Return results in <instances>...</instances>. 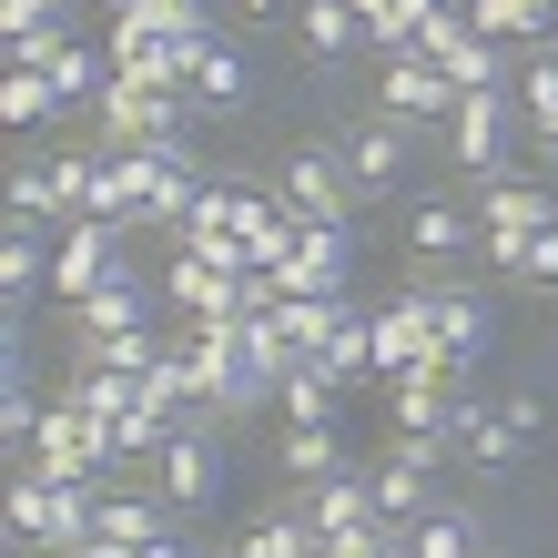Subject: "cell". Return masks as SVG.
Masks as SVG:
<instances>
[{
  "instance_id": "20",
  "label": "cell",
  "mask_w": 558,
  "mask_h": 558,
  "mask_svg": "<svg viewBox=\"0 0 558 558\" xmlns=\"http://www.w3.org/2000/svg\"><path fill=\"white\" fill-rule=\"evenodd\" d=\"M275 468H284L294 487H315V477H336V468H355V457H345V426H284V447H275Z\"/></svg>"
},
{
  "instance_id": "24",
  "label": "cell",
  "mask_w": 558,
  "mask_h": 558,
  "mask_svg": "<svg viewBox=\"0 0 558 558\" xmlns=\"http://www.w3.org/2000/svg\"><path fill=\"white\" fill-rule=\"evenodd\" d=\"M376 518H386V529H416V518L426 508H437V477H416V468H397V457H376Z\"/></svg>"
},
{
  "instance_id": "10",
  "label": "cell",
  "mask_w": 558,
  "mask_h": 558,
  "mask_svg": "<svg viewBox=\"0 0 558 558\" xmlns=\"http://www.w3.org/2000/svg\"><path fill=\"white\" fill-rule=\"evenodd\" d=\"M82 41V0H0V51L11 72H51Z\"/></svg>"
},
{
  "instance_id": "31",
  "label": "cell",
  "mask_w": 558,
  "mask_h": 558,
  "mask_svg": "<svg viewBox=\"0 0 558 558\" xmlns=\"http://www.w3.org/2000/svg\"><path fill=\"white\" fill-rule=\"evenodd\" d=\"M133 558H204V548H193V538L173 529V538H153V548H133Z\"/></svg>"
},
{
  "instance_id": "8",
  "label": "cell",
  "mask_w": 558,
  "mask_h": 558,
  "mask_svg": "<svg viewBox=\"0 0 558 558\" xmlns=\"http://www.w3.org/2000/svg\"><path fill=\"white\" fill-rule=\"evenodd\" d=\"M416 153H426V133H416V122H397V112H366V122L345 133V173H355V193H366V204H386V193H407Z\"/></svg>"
},
{
  "instance_id": "18",
  "label": "cell",
  "mask_w": 558,
  "mask_h": 558,
  "mask_svg": "<svg viewBox=\"0 0 558 558\" xmlns=\"http://www.w3.org/2000/svg\"><path fill=\"white\" fill-rule=\"evenodd\" d=\"M468 31H487L508 51H548L558 41V0H468Z\"/></svg>"
},
{
  "instance_id": "25",
  "label": "cell",
  "mask_w": 558,
  "mask_h": 558,
  "mask_svg": "<svg viewBox=\"0 0 558 558\" xmlns=\"http://www.w3.org/2000/svg\"><path fill=\"white\" fill-rule=\"evenodd\" d=\"M234 558H315V529H305V508H265V518H254V529L234 538Z\"/></svg>"
},
{
  "instance_id": "29",
  "label": "cell",
  "mask_w": 558,
  "mask_h": 558,
  "mask_svg": "<svg viewBox=\"0 0 558 558\" xmlns=\"http://www.w3.org/2000/svg\"><path fill=\"white\" fill-rule=\"evenodd\" d=\"M457 41H468V0H447V11H426V31H416V51H426V61H447Z\"/></svg>"
},
{
  "instance_id": "3",
  "label": "cell",
  "mask_w": 558,
  "mask_h": 558,
  "mask_svg": "<svg viewBox=\"0 0 558 558\" xmlns=\"http://www.w3.org/2000/svg\"><path fill=\"white\" fill-rule=\"evenodd\" d=\"M143 477L162 487V508H173V518H204V508L223 498V447H214V416L193 407L173 437L153 447V468H143Z\"/></svg>"
},
{
  "instance_id": "5",
  "label": "cell",
  "mask_w": 558,
  "mask_h": 558,
  "mask_svg": "<svg viewBox=\"0 0 558 558\" xmlns=\"http://www.w3.org/2000/svg\"><path fill=\"white\" fill-rule=\"evenodd\" d=\"M183 122H193V92L112 82L102 102H92V143H112V153H143V143H183Z\"/></svg>"
},
{
  "instance_id": "14",
  "label": "cell",
  "mask_w": 558,
  "mask_h": 558,
  "mask_svg": "<svg viewBox=\"0 0 558 558\" xmlns=\"http://www.w3.org/2000/svg\"><path fill=\"white\" fill-rule=\"evenodd\" d=\"M294 508H305V529H315V538H355V529H386V518H376V477H366V468H336V477L294 487Z\"/></svg>"
},
{
  "instance_id": "30",
  "label": "cell",
  "mask_w": 558,
  "mask_h": 558,
  "mask_svg": "<svg viewBox=\"0 0 558 558\" xmlns=\"http://www.w3.org/2000/svg\"><path fill=\"white\" fill-rule=\"evenodd\" d=\"M518 284H558V223H548V234H529V254H518Z\"/></svg>"
},
{
  "instance_id": "28",
  "label": "cell",
  "mask_w": 558,
  "mask_h": 558,
  "mask_svg": "<svg viewBox=\"0 0 558 558\" xmlns=\"http://www.w3.org/2000/svg\"><path fill=\"white\" fill-rule=\"evenodd\" d=\"M386 457L416 468V477H447L457 468V437H447V426H397V447H386Z\"/></svg>"
},
{
  "instance_id": "23",
  "label": "cell",
  "mask_w": 558,
  "mask_h": 558,
  "mask_svg": "<svg viewBox=\"0 0 558 558\" xmlns=\"http://www.w3.org/2000/svg\"><path fill=\"white\" fill-rule=\"evenodd\" d=\"M336 407H345V386L325 376L315 355H305V366H294V376L275 386V416H284V426H336Z\"/></svg>"
},
{
  "instance_id": "26",
  "label": "cell",
  "mask_w": 558,
  "mask_h": 558,
  "mask_svg": "<svg viewBox=\"0 0 558 558\" xmlns=\"http://www.w3.org/2000/svg\"><path fill=\"white\" fill-rule=\"evenodd\" d=\"M0 122H11V133H41V122H61L51 72H0Z\"/></svg>"
},
{
  "instance_id": "17",
  "label": "cell",
  "mask_w": 558,
  "mask_h": 558,
  "mask_svg": "<svg viewBox=\"0 0 558 558\" xmlns=\"http://www.w3.org/2000/svg\"><path fill=\"white\" fill-rule=\"evenodd\" d=\"M294 51H305L315 72H345V61L366 51V21H355V0H305V11H294Z\"/></svg>"
},
{
  "instance_id": "27",
  "label": "cell",
  "mask_w": 558,
  "mask_h": 558,
  "mask_svg": "<svg viewBox=\"0 0 558 558\" xmlns=\"http://www.w3.org/2000/svg\"><path fill=\"white\" fill-rule=\"evenodd\" d=\"M11 223H61L51 214V153H21L11 162Z\"/></svg>"
},
{
  "instance_id": "19",
  "label": "cell",
  "mask_w": 558,
  "mask_h": 558,
  "mask_svg": "<svg viewBox=\"0 0 558 558\" xmlns=\"http://www.w3.org/2000/svg\"><path fill=\"white\" fill-rule=\"evenodd\" d=\"M244 102H254L244 41H204V61H193V112H244Z\"/></svg>"
},
{
  "instance_id": "15",
  "label": "cell",
  "mask_w": 558,
  "mask_h": 558,
  "mask_svg": "<svg viewBox=\"0 0 558 558\" xmlns=\"http://www.w3.org/2000/svg\"><path fill=\"white\" fill-rule=\"evenodd\" d=\"M426 355H437V315H426L416 284H397L376 305V376H407V366H426Z\"/></svg>"
},
{
  "instance_id": "22",
  "label": "cell",
  "mask_w": 558,
  "mask_h": 558,
  "mask_svg": "<svg viewBox=\"0 0 558 558\" xmlns=\"http://www.w3.org/2000/svg\"><path fill=\"white\" fill-rule=\"evenodd\" d=\"M102 92H112V51H102V41H72V51L51 61V102H61V112H92Z\"/></svg>"
},
{
  "instance_id": "13",
  "label": "cell",
  "mask_w": 558,
  "mask_h": 558,
  "mask_svg": "<svg viewBox=\"0 0 558 558\" xmlns=\"http://www.w3.org/2000/svg\"><path fill=\"white\" fill-rule=\"evenodd\" d=\"M153 294H162V284L143 275V254H133V265H122L102 294H82L61 325H72V345H102V336H122V325H153Z\"/></svg>"
},
{
  "instance_id": "16",
  "label": "cell",
  "mask_w": 558,
  "mask_h": 558,
  "mask_svg": "<svg viewBox=\"0 0 558 558\" xmlns=\"http://www.w3.org/2000/svg\"><path fill=\"white\" fill-rule=\"evenodd\" d=\"M468 204H477V234H548V223H558V193H548V183H529V173L477 183Z\"/></svg>"
},
{
  "instance_id": "21",
  "label": "cell",
  "mask_w": 558,
  "mask_h": 558,
  "mask_svg": "<svg viewBox=\"0 0 558 558\" xmlns=\"http://www.w3.org/2000/svg\"><path fill=\"white\" fill-rule=\"evenodd\" d=\"M407 548H416V558H487V529H477V508H447V498H437V508L407 529Z\"/></svg>"
},
{
  "instance_id": "32",
  "label": "cell",
  "mask_w": 558,
  "mask_h": 558,
  "mask_svg": "<svg viewBox=\"0 0 558 558\" xmlns=\"http://www.w3.org/2000/svg\"><path fill=\"white\" fill-rule=\"evenodd\" d=\"M284 11V0H234V21H275Z\"/></svg>"
},
{
  "instance_id": "4",
  "label": "cell",
  "mask_w": 558,
  "mask_h": 558,
  "mask_svg": "<svg viewBox=\"0 0 558 558\" xmlns=\"http://www.w3.org/2000/svg\"><path fill=\"white\" fill-rule=\"evenodd\" d=\"M275 193H284V214L294 223H355V173H345V143H284V173H275Z\"/></svg>"
},
{
  "instance_id": "11",
  "label": "cell",
  "mask_w": 558,
  "mask_h": 558,
  "mask_svg": "<svg viewBox=\"0 0 558 558\" xmlns=\"http://www.w3.org/2000/svg\"><path fill=\"white\" fill-rule=\"evenodd\" d=\"M477 244H487L477 234V204H457V193H416V204H407V254H416L426 275H457Z\"/></svg>"
},
{
  "instance_id": "12",
  "label": "cell",
  "mask_w": 558,
  "mask_h": 558,
  "mask_svg": "<svg viewBox=\"0 0 558 558\" xmlns=\"http://www.w3.org/2000/svg\"><path fill=\"white\" fill-rule=\"evenodd\" d=\"M457 102H468V92H457V82H447L426 51H397V61L376 72V112L416 122V133H426V122H457Z\"/></svg>"
},
{
  "instance_id": "6",
  "label": "cell",
  "mask_w": 558,
  "mask_h": 558,
  "mask_svg": "<svg viewBox=\"0 0 558 558\" xmlns=\"http://www.w3.org/2000/svg\"><path fill=\"white\" fill-rule=\"evenodd\" d=\"M122 265H133V234H112V223H61V234H51V315H72L82 305V294H102Z\"/></svg>"
},
{
  "instance_id": "33",
  "label": "cell",
  "mask_w": 558,
  "mask_h": 558,
  "mask_svg": "<svg viewBox=\"0 0 558 558\" xmlns=\"http://www.w3.org/2000/svg\"><path fill=\"white\" fill-rule=\"evenodd\" d=\"M102 11H133V0H102Z\"/></svg>"
},
{
  "instance_id": "7",
  "label": "cell",
  "mask_w": 558,
  "mask_h": 558,
  "mask_svg": "<svg viewBox=\"0 0 558 558\" xmlns=\"http://www.w3.org/2000/svg\"><path fill=\"white\" fill-rule=\"evenodd\" d=\"M518 122H529V112H518V92H468V102H457V122H447V162L468 173V193L508 173Z\"/></svg>"
},
{
  "instance_id": "9",
  "label": "cell",
  "mask_w": 558,
  "mask_h": 558,
  "mask_svg": "<svg viewBox=\"0 0 558 558\" xmlns=\"http://www.w3.org/2000/svg\"><path fill=\"white\" fill-rule=\"evenodd\" d=\"M355 275V223H305L294 254L275 265V305H315V294H345Z\"/></svg>"
},
{
  "instance_id": "2",
  "label": "cell",
  "mask_w": 558,
  "mask_h": 558,
  "mask_svg": "<svg viewBox=\"0 0 558 558\" xmlns=\"http://www.w3.org/2000/svg\"><path fill=\"white\" fill-rule=\"evenodd\" d=\"M548 447V397H457V457L477 477H518Z\"/></svg>"
},
{
  "instance_id": "1",
  "label": "cell",
  "mask_w": 558,
  "mask_h": 558,
  "mask_svg": "<svg viewBox=\"0 0 558 558\" xmlns=\"http://www.w3.org/2000/svg\"><path fill=\"white\" fill-rule=\"evenodd\" d=\"M102 538V498L92 487H61L41 468H11V558H61Z\"/></svg>"
}]
</instances>
